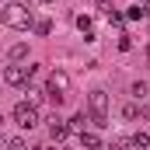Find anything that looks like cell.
Masks as SVG:
<instances>
[{
	"label": "cell",
	"instance_id": "cell-16",
	"mask_svg": "<svg viewBox=\"0 0 150 150\" xmlns=\"http://www.w3.org/2000/svg\"><path fill=\"white\" fill-rule=\"evenodd\" d=\"M77 28L87 35V32H91V18H87V14H80V18H77Z\"/></svg>",
	"mask_w": 150,
	"mask_h": 150
},
{
	"label": "cell",
	"instance_id": "cell-3",
	"mask_svg": "<svg viewBox=\"0 0 150 150\" xmlns=\"http://www.w3.org/2000/svg\"><path fill=\"white\" fill-rule=\"evenodd\" d=\"M87 108H91V122L94 126H108V94L105 91H91L87 94Z\"/></svg>",
	"mask_w": 150,
	"mask_h": 150
},
{
	"label": "cell",
	"instance_id": "cell-15",
	"mask_svg": "<svg viewBox=\"0 0 150 150\" xmlns=\"http://www.w3.org/2000/svg\"><path fill=\"white\" fill-rule=\"evenodd\" d=\"M42 94H45V91H38V87H28V101H32L35 108H38V101H42Z\"/></svg>",
	"mask_w": 150,
	"mask_h": 150
},
{
	"label": "cell",
	"instance_id": "cell-19",
	"mask_svg": "<svg viewBox=\"0 0 150 150\" xmlns=\"http://www.w3.org/2000/svg\"><path fill=\"white\" fill-rule=\"evenodd\" d=\"M119 49L126 52V49H133V42H129V35H119Z\"/></svg>",
	"mask_w": 150,
	"mask_h": 150
},
{
	"label": "cell",
	"instance_id": "cell-11",
	"mask_svg": "<svg viewBox=\"0 0 150 150\" xmlns=\"http://www.w3.org/2000/svg\"><path fill=\"white\" fill-rule=\"evenodd\" d=\"M32 32H35V35H49V32H52V21H49V18H35Z\"/></svg>",
	"mask_w": 150,
	"mask_h": 150
},
{
	"label": "cell",
	"instance_id": "cell-13",
	"mask_svg": "<svg viewBox=\"0 0 150 150\" xmlns=\"http://www.w3.org/2000/svg\"><path fill=\"white\" fill-rule=\"evenodd\" d=\"M122 119L126 122H136L140 119V105H122Z\"/></svg>",
	"mask_w": 150,
	"mask_h": 150
},
{
	"label": "cell",
	"instance_id": "cell-8",
	"mask_svg": "<svg viewBox=\"0 0 150 150\" xmlns=\"http://www.w3.org/2000/svg\"><path fill=\"white\" fill-rule=\"evenodd\" d=\"M122 18H126V21H143V18H147V7H143V4H133Z\"/></svg>",
	"mask_w": 150,
	"mask_h": 150
},
{
	"label": "cell",
	"instance_id": "cell-7",
	"mask_svg": "<svg viewBox=\"0 0 150 150\" xmlns=\"http://www.w3.org/2000/svg\"><path fill=\"white\" fill-rule=\"evenodd\" d=\"M87 122H91V115H84V112H77L74 119H70V122H67V126H70V133H77V136H80V133H84V126H87Z\"/></svg>",
	"mask_w": 150,
	"mask_h": 150
},
{
	"label": "cell",
	"instance_id": "cell-20",
	"mask_svg": "<svg viewBox=\"0 0 150 150\" xmlns=\"http://www.w3.org/2000/svg\"><path fill=\"white\" fill-rule=\"evenodd\" d=\"M140 119H147V122H150V101L143 105V108H140Z\"/></svg>",
	"mask_w": 150,
	"mask_h": 150
},
{
	"label": "cell",
	"instance_id": "cell-21",
	"mask_svg": "<svg viewBox=\"0 0 150 150\" xmlns=\"http://www.w3.org/2000/svg\"><path fill=\"white\" fill-rule=\"evenodd\" d=\"M4 143H7V136H4V126H0V147H4Z\"/></svg>",
	"mask_w": 150,
	"mask_h": 150
},
{
	"label": "cell",
	"instance_id": "cell-2",
	"mask_svg": "<svg viewBox=\"0 0 150 150\" xmlns=\"http://www.w3.org/2000/svg\"><path fill=\"white\" fill-rule=\"evenodd\" d=\"M67 91H70V74H67V70H52L49 80H45V94H49V101H52L56 108L67 101Z\"/></svg>",
	"mask_w": 150,
	"mask_h": 150
},
{
	"label": "cell",
	"instance_id": "cell-18",
	"mask_svg": "<svg viewBox=\"0 0 150 150\" xmlns=\"http://www.w3.org/2000/svg\"><path fill=\"white\" fill-rule=\"evenodd\" d=\"M133 94H136V98H143V94H147V84H143V80H136V84H133Z\"/></svg>",
	"mask_w": 150,
	"mask_h": 150
},
{
	"label": "cell",
	"instance_id": "cell-23",
	"mask_svg": "<svg viewBox=\"0 0 150 150\" xmlns=\"http://www.w3.org/2000/svg\"><path fill=\"white\" fill-rule=\"evenodd\" d=\"M147 14H150V7H147Z\"/></svg>",
	"mask_w": 150,
	"mask_h": 150
},
{
	"label": "cell",
	"instance_id": "cell-10",
	"mask_svg": "<svg viewBox=\"0 0 150 150\" xmlns=\"http://www.w3.org/2000/svg\"><path fill=\"white\" fill-rule=\"evenodd\" d=\"M7 56H11V63H21V59L28 56V45H25V42H18V45H11V52H7Z\"/></svg>",
	"mask_w": 150,
	"mask_h": 150
},
{
	"label": "cell",
	"instance_id": "cell-4",
	"mask_svg": "<svg viewBox=\"0 0 150 150\" xmlns=\"http://www.w3.org/2000/svg\"><path fill=\"white\" fill-rule=\"evenodd\" d=\"M14 122H18L21 129H35L38 126V108L32 101H18V105H14Z\"/></svg>",
	"mask_w": 150,
	"mask_h": 150
},
{
	"label": "cell",
	"instance_id": "cell-22",
	"mask_svg": "<svg viewBox=\"0 0 150 150\" xmlns=\"http://www.w3.org/2000/svg\"><path fill=\"white\" fill-rule=\"evenodd\" d=\"M0 25H4V7H0Z\"/></svg>",
	"mask_w": 150,
	"mask_h": 150
},
{
	"label": "cell",
	"instance_id": "cell-6",
	"mask_svg": "<svg viewBox=\"0 0 150 150\" xmlns=\"http://www.w3.org/2000/svg\"><path fill=\"white\" fill-rule=\"evenodd\" d=\"M49 136H52L56 143H59V140H67V136H70V126H67V119L52 115V119H49Z\"/></svg>",
	"mask_w": 150,
	"mask_h": 150
},
{
	"label": "cell",
	"instance_id": "cell-17",
	"mask_svg": "<svg viewBox=\"0 0 150 150\" xmlns=\"http://www.w3.org/2000/svg\"><path fill=\"white\" fill-rule=\"evenodd\" d=\"M4 147H7V150H28V143H25V140H7Z\"/></svg>",
	"mask_w": 150,
	"mask_h": 150
},
{
	"label": "cell",
	"instance_id": "cell-9",
	"mask_svg": "<svg viewBox=\"0 0 150 150\" xmlns=\"http://www.w3.org/2000/svg\"><path fill=\"white\" fill-rule=\"evenodd\" d=\"M80 147H84V150H98V147H101V140H98L94 133L84 129V133H80Z\"/></svg>",
	"mask_w": 150,
	"mask_h": 150
},
{
	"label": "cell",
	"instance_id": "cell-12",
	"mask_svg": "<svg viewBox=\"0 0 150 150\" xmlns=\"http://www.w3.org/2000/svg\"><path fill=\"white\" fill-rule=\"evenodd\" d=\"M108 150H136V143H133V140H126V136H115L112 143H108Z\"/></svg>",
	"mask_w": 150,
	"mask_h": 150
},
{
	"label": "cell",
	"instance_id": "cell-14",
	"mask_svg": "<svg viewBox=\"0 0 150 150\" xmlns=\"http://www.w3.org/2000/svg\"><path fill=\"white\" fill-rule=\"evenodd\" d=\"M133 143H136V150L150 147V133H136V136H133Z\"/></svg>",
	"mask_w": 150,
	"mask_h": 150
},
{
	"label": "cell",
	"instance_id": "cell-5",
	"mask_svg": "<svg viewBox=\"0 0 150 150\" xmlns=\"http://www.w3.org/2000/svg\"><path fill=\"white\" fill-rule=\"evenodd\" d=\"M35 74H38V67H21V63H11V67L4 70V80H7V84H14V87H21V84H28Z\"/></svg>",
	"mask_w": 150,
	"mask_h": 150
},
{
	"label": "cell",
	"instance_id": "cell-1",
	"mask_svg": "<svg viewBox=\"0 0 150 150\" xmlns=\"http://www.w3.org/2000/svg\"><path fill=\"white\" fill-rule=\"evenodd\" d=\"M4 25H7V28H14V32H25V28H32V25H35V14H32V7H25V4H18V0H11V4L4 7Z\"/></svg>",
	"mask_w": 150,
	"mask_h": 150
}]
</instances>
